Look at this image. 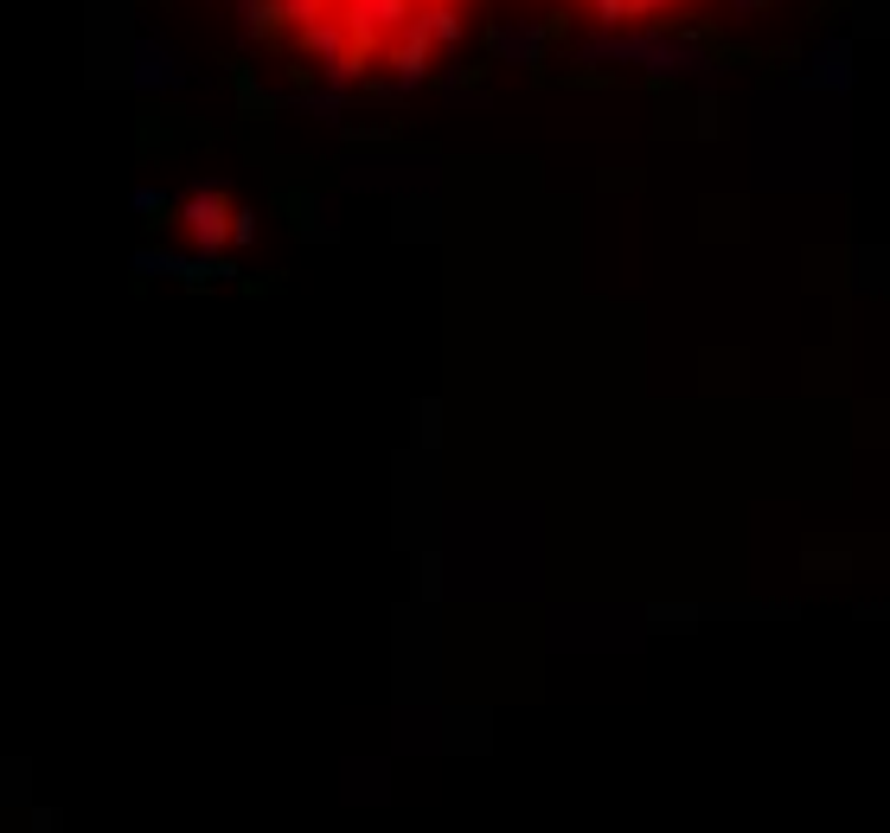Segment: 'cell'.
I'll list each match as a JSON object with an SVG mask.
<instances>
[{
    "label": "cell",
    "mask_w": 890,
    "mask_h": 833,
    "mask_svg": "<svg viewBox=\"0 0 890 833\" xmlns=\"http://www.w3.org/2000/svg\"><path fill=\"white\" fill-rule=\"evenodd\" d=\"M231 218H237V212H231L218 193H193V199H186V225H193V237H199L205 251H218V244H225V232H237Z\"/></svg>",
    "instance_id": "obj_1"
},
{
    "label": "cell",
    "mask_w": 890,
    "mask_h": 833,
    "mask_svg": "<svg viewBox=\"0 0 890 833\" xmlns=\"http://www.w3.org/2000/svg\"><path fill=\"white\" fill-rule=\"evenodd\" d=\"M276 27H282V7H276V0H251V32H256V39H270Z\"/></svg>",
    "instance_id": "obj_2"
}]
</instances>
